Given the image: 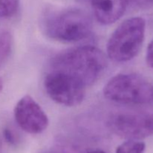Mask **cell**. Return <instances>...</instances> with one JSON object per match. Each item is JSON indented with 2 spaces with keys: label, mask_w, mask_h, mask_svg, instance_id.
<instances>
[{
  "label": "cell",
  "mask_w": 153,
  "mask_h": 153,
  "mask_svg": "<svg viewBox=\"0 0 153 153\" xmlns=\"http://www.w3.org/2000/svg\"><path fill=\"white\" fill-rule=\"evenodd\" d=\"M97 21L110 25L117 21L125 13L131 0H90Z\"/></svg>",
  "instance_id": "cell-8"
},
{
  "label": "cell",
  "mask_w": 153,
  "mask_h": 153,
  "mask_svg": "<svg viewBox=\"0 0 153 153\" xmlns=\"http://www.w3.org/2000/svg\"><path fill=\"white\" fill-rule=\"evenodd\" d=\"M2 88H3V81L2 79L0 78V93H1V90H2Z\"/></svg>",
  "instance_id": "cell-16"
},
{
  "label": "cell",
  "mask_w": 153,
  "mask_h": 153,
  "mask_svg": "<svg viewBox=\"0 0 153 153\" xmlns=\"http://www.w3.org/2000/svg\"><path fill=\"white\" fill-rule=\"evenodd\" d=\"M146 145L139 140H128L120 145L116 153H144Z\"/></svg>",
  "instance_id": "cell-11"
},
{
  "label": "cell",
  "mask_w": 153,
  "mask_h": 153,
  "mask_svg": "<svg viewBox=\"0 0 153 153\" xmlns=\"http://www.w3.org/2000/svg\"><path fill=\"white\" fill-rule=\"evenodd\" d=\"M108 128L127 140H140L153 135V111H122L108 120Z\"/></svg>",
  "instance_id": "cell-5"
},
{
  "label": "cell",
  "mask_w": 153,
  "mask_h": 153,
  "mask_svg": "<svg viewBox=\"0 0 153 153\" xmlns=\"http://www.w3.org/2000/svg\"><path fill=\"white\" fill-rule=\"evenodd\" d=\"M43 85L48 96L61 105L77 106L85 97L86 87L61 72L51 70L45 77Z\"/></svg>",
  "instance_id": "cell-6"
},
{
  "label": "cell",
  "mask_w": 153,
  "mask_h": 153,
  "mask_svg": "<svg viewBox=\"0 0 153 153\" xmlns=\"http://www.w3.org/2000/svg\"><path fill=\"white\" fill-rule=\"evenodd\" d=\"M3 135H4V139L6 141L10 144H15L16 143V137L11 129L8 128H6L4 129L3 131Z\"/></svg>",
  "instance_id": "cell-12"
},
{
  "label": "cell",
  "mask_w": 153,
  "mask_h": 153,
  "mask_svg": "<svg viewBox=\"0 0 153 153\" xmlns=\"http://www.w3.org/2000/svg\"><path fill=\"white\" fill-rule=\"evenodd\" d=\"M146 63L150 68L153 69V40L149 43L147 47L146 55Z\"/></svg>",
  "instance_id": "cell-13"
},
{
  "label": "cell",
  "mask_w": 153,
  "mask_h": 153,
  "mask_svg": "<svg viewBox=\"0 0 153 153\" xmlns=\"http://www.w3.org/2000/svg\"><path fill=\"white\" fill-rule=\"evenodd\" d=\"M103 93L108 100L132 105L153 102V84L135 73H120L114 76L105 86Z\"/></svg>",
  "instance_id": "cell-3"
},
{
  "label": "cell",
  "mask_w": 153,
  "mask_h": 153,
  "mask_svg": "<svg viewBox=\"0 0 153 153\" xmlns=\"http://www.w3.org/2000/svg\"><path fill=\"white\" fill-rule=\"evenodd\" d=\"M41 26L46 36L63 43H76L88 37L93 22L85 10L77 8L49 10L41 19Z\"/></svg>",
  "instance_id": "cell-2"
},
{
  "label": "cell",
  "mask_w": 153,
  "mask_h": 153,
  "mask_svg": "<svg viewBox=\"0 0 153 153\" xmlns=\"http://www.w3.org/2000/svg\"><path fill=\"white\" fill-rule=\"evenodd\" d=\"M88 153H107V152H105V151L103 150H93Z\"/></svg>",
  "instance_id": "cell-15"
},
{
  "label": "cell",
  "mask_w": 153,
  "mask_h": 153,
  "mask_svg": "<svg viewBox=\"0 0 153 153\" xmlns=\"http://www.w3.org/2000/svg\"><path fill=\"white\" fill-rule=\"evenodd\" d=\"M107 64V58L102 51L96 46H83L55 55L50 67L51 70L68 75L87 88L101 77Z\"/></svg>",
  "instance_id": "cell-1"
},
{
  "label": "cell",
  "mask_w": 153,
  "mask_h": 153,
  "mask_svg": "<svg viewBox=\"0 0 153 153\" xmlns=\"http://www.w3.org/2000/svg\"><path fill=\"white\" fill-rule=\"evenodd\" d=\"M14 117L18 126L29 134H40L49 126L47 115L40 105L28 95L21 98L16 103Z\"/></svg>",
  "instance_id": "cell-7"
},
{
  "label": "cell",
  "mask_w": 153,
  "mask_h": 153,
  "mask_svg": "<svg viewBox=\"0 0 153 153\" xmlns=\"http://www.w3.org/2000/svg\"><path fill=\"white\" fill-rule=\"evenodd\" d=\"M19 7V0H0V19L14 16Z\"/></svg>",
  "instance_id": "cell-10"
},
{
  "label": "cell",
  "mask_w": 153,
  "mask_h": 153,
  "mask_svg": "<svg viewBox=\"0 0 153 153\" xmlns=\"http://www.w3.org/2000/svg\"><path fill=\"white\" fill-rule=\"evenodd\" d=\"M13 47L12 35L7 30L0 31V68L5 64L11 54Z\"/></svg>",
  "instance_id": "cell-9"
},
{
  "label": "cell",
  "mask_w": 153,
  "mask_h": 153,
  "mask_svg": "<svg viewBox=\"0 0 153 153\" xmlns=\"http://www.w3.org/2000/svg\"><path fill=\"white\" fill-rule=\"evenodd\" d=\"M140 7H148L153 5V0H133Z\"/></svg>",
  "instance_id": "cell-14"
},
{
  "label": "cell",
  "mask_w": 153,
  "mask_h": 153,
  "mask_svg": "<svg viewBox=\"0 0 153 153\" xmlns=\"http://www.w3.org/2000/svg\"><path fill=\"white\" fill-rule=\"evenodd\" d=\"M146 22L134 16L126 19L112 33L107 43L108 56L117 62L133 59L140 51L143 43Z\"/></svg>",
  "instance_id": "cell-4"
}]
</instances>
